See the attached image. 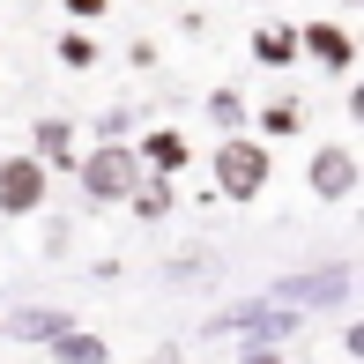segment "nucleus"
I'll return each mask as SVG.
<instances>
[{
    "label": "nucleus",
    "instance_id": "nucleus-7",
    "mask_svg": "<svg viewBox=\"0 0 364 364\" xmlns=\"http://www.w3.org/2000/svg\"><path fill=\"white\" fill-rule=\"evenodd\" d=\"M230 327H245V342H290L297 335V305H238Z\"/></svg>",
    "mask_w": 364,
    "mask_h": 364
},
{
    "label": "nucleus",
    "instance_id": "nucleus-17",
    "mask_svg": "<svg viewBox=\"0 0 364 364\" xmlns=\"http://www.w3.org/2000/svg\"><path fill=\"white\" fill-rule=\"evenodd\" d=\"M68 15H82V23H97V15H105V0H68Z\"/></svg>",
    "mask_w": 364,
    "mask_h": 364
},
{
    "label": "nucleus",
    "instance_id": "nucleus-1",
    "mask_svg": "<svg viewBox=\"0 0 364 364\" xmlns=\"http://www.w3.org/2000/svg\"><path fill=\"white\" fill-rule=\"evenodd\" d=\"M208 164H216V193H223V201H260V186H268V171H275L268 141H260V134H238V127L223 134V149Z\"/></svg>",
    "mask_w": 364,
    "mask_h": 364
},
{
    "label": "nucleus",
    "instance_id": "nucleus-15",
    "mask_svg": "<svg viewBox=\"0 0 364 364\" xmlns=\"http://www.w3.org/2000/svg\"><path fill=\"white\" fill-rule=\"evenodd\" d=\"M305 127V105H268L260 112V134H297Z\"/></svg>",
    "mask_w": 364,
    "mask_h": 364
},
{
    "label": "nucleus",
    "instance_id": "nucleus-6",
    "mask_svg": "<svg viewBox=\"0 0 364 364\" xmlns=\"http://www.w3.org/2000/svg\"><path fill=\"white\" fill-rule=\"evenodd\" d=\"M342 297H350V268H312V275H290V283H275V305H342Z\"/></svg>",
    "mask_w": 364,
    "mask_h": 364
},
{
    "label": "nucleus",
    "instance_id": "nucleus-10",
    "mask_svg": "<svg viewBox=\"0 0 364 364\" xmlns=\"http://www.w3.org/2000/svg\"><path fill=\"white\" fill-rule=\"evenodd\" d=\"M45 350H53V364H112L105 342H97V335H82V327H68V320L45 335Z\"/></svg>",
    "mask_w": 364,
    "mask_h": 364
},
{
    "label": "nucleus",
    "instance_id": "nucleus-8",
    "mask_svg": "<svg viewBox=\"0 0 364 364\" xmlns=\"http://www.w3.org/2000/svg\"><path fill=\"white\" fill-rule=\"evenodd\" d=\"M134 156H141V171H164V178H178L193 149H186V134H178V127H156V134H141V141H134Z\"/></svg>",
    "mask_w": 364,
    "mask_h": 364
},
{
    "label": "nucleus",
    "instance_id": "nucleus-2",
    "mask_svg": "<svg viewBox=\"0 0 364 364\" xmlns=\"http://www.w3.org/2000/svg\"><path fill=\"white\" fill-rule=\"evenodd\" d=\"M75 178H82V193H90V201H127V193H134V178H141V156H134V141L105 134L90 156H75Z\"/></svg>",
    "mask_w": 364,
    "mask_h": 364
},
{
    "label": "nucleus",
    "instance_id": "nucleus-12",
    "mask_svg": "<svg viewBox=\"0 0 364 364\" xmlns=\"http://www.w3.org/2000/svg\"><path fill=\"white\" fill-rule=\"evenodd\" d=\"M127 208H134V216L141 223H164V216H171V178H134V193H127Z\"/></svg>",
    "mask_w": 364,
    "mask_h": 364
},
{
    "label": "nucleus",
    "instance_id": "nucleus-11",
    "mask_svg": "<svg viewBox=\"0 0 364 364\" xmlns=\"http://www.w3.org/2000/svg\"><path fill=\"white\" fill-rule=\"evenodd\" d=\"M253 60L260 68H297V30L290 23H260L253 30Z\"/></svg>",
    "mask_w": 364,
    "mask_h": 364
},
{
    "label": "nucleus",
    "instance_id": "nucleus-18",
    "mask_svg": "<svg viewBox=\"0 0 364 364\" xmlns=\"http://www.w3.org/2000/svg\"><path fill=\"white\" fill-rule=\"evenodd\" d=\"M0 335H8V327H0Z\"/></svg>",
    "mask_w": 364,
    "mask_h": 364
},
{
    "label": "nucleus",
    "instance_id": "nucleus-16",
    "mask_svg": "<svg viewBox=\"0 0 364 364\" xmlns=\"http://www.w3.org/2000/svg\"><path fill=\"white\" fill-rule=\"evenodd\" d=\"M238 364H283V350H275V342H245Z\"/></svg>",
    "mask_w": 364,
    "mask_h": 364
},
{
    "label": "nucleus",
    "instance_id": "nucleus-4",
    "mask_svg": "<svg viewBox=\"0 0 364 364\" xmlns=\"http://www.w3.org/2000/svg\"><path fill=\"white\" fill-rule=\"evenodd\" d=\"M297 60H320L327 75H350L357 68V38L342 23H305L297 30Z\"/></svg>",
    "mask_w": 364,
    "mask_h": 364
},
{
    "label": "nucleus",
    "instance_id": "nucleus-5",
    "mask_svg": "<svg viewBox=\"0 0 364 364\" xmlns=\"http://www.w3.org/2000/svg\"><path fill=\"white\" fill-rule=\"evenodd\" d=\"M305 186L320 193V201H350V193L364 186V164H357L350 149L335 141V149H320V156H312V171H305Z\"/></svg>",
    "mask_w": 364,
    "mask_h": 364
},
{
    "label": "nucleus",
    "instance_id": "nucleus-9",
    "mask_svg": "<svg viewBox=\"0 0 364 364\" xmlns=\"http://www.w3.org/2000/svg\"><path fill=\"white\" fill-rule=\"evenodd\" d=\"M30 156H38L45 171H75V127L68 119H38L30 127Z\"/></svg>",
    "mask_w": 364,
    "mask_h": 364
},
{
    "label": "nucleus",
    "instance_id": "nucleus-3",
    "mask_svg": "<svg viewBox=\"0 0 364 364\" xmlns=\"http://www.w3.org/2000/svg\"><path fill=\"white\" fill-rule=\"evenodd\" d=\"M45 164L38 156H0V216H38L45 208Z\"/></svg>",
    "mask_w": 364,
    "mask_h": 364
},
{
    "label": "nucleus",
    "instance_id": "nucleus-13",
    "mask_svg": "<svg viewBox=\"0 0 364 364\" xmlns=\"http://www.w3.org/2000/svg\"><path fill=\"white\" fill-rule=\"evenodd\" d=\"M208 119H216L223 134H230V127H245V97H238V90H208Z\"/></svg>",
    "mask_w": 364,
    "mask_h": 364
},
{
    "label": "nucleus",
    "instance_id": "nucleus-14",
    "mask_svg": "<svg viewBox=\"0 0 364 364\" xmlns=\"http://www.w3.org/2000/svg\"><path fill=\"white\" fill-rule=\"evenodd\" d=\"M60 68H97V38H82V30H68V38H60Z\"/></svg>",
    "mask_w": 364,
    "mask_h": 364
}]
</instances>
